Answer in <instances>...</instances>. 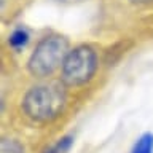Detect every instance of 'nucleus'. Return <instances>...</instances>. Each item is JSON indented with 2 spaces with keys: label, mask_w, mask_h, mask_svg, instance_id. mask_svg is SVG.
Returning a JSON list of instances; mask_svg holds the SVG:
<instances>
[{
  "label": "nucleus",
  "mask_w": 153,
  "mask_h": 153,
  "mask_svg": "<svg viewBox=\"0 0 153 153\" xmlns=\"http://www.w3.org/2000/svg\"><path fill=\"white\" fill-rule=\"evenodd\" d=\"M99 70V54L91 45H76L67 53L59 70V80L65 88L88 85Z\"/></svg>",
  "instance_id": "nucleus-3"
},
{
  "label": "nucleus",
  "mask_w": 153,
  "mask_h": 153,
  "mask_svg": "<svg viewBox=\"0 0 153 153\" xmlns=\"http://www.w3.org/2000/svg\"><path fill=\"white\" fill-rule=\"evenodd\" d=\"M0 152L2 153H24V147L16 139H3Z\"/></svg>",
  "instance_id": "nucleus-7"
},
{
  "label": "nucleus",
  "mask_w": 153,
  "mask_h": 153,
  "mask_svg": "<svg viewBox=\"0 0 153 153\" xmlns=\"http://www.w3.org/2000/svg\"><path fill=\"white\" fill-rule=\"evenodd\" d=\"M74 145V136L72 134H67V136H62L56 143H53L50 148H46L43 153H67Z\"/></svg>",
  "instance_id": "nucleus-6"
},
{
  "label": "nucleus",
  "mask_w": 153,
  "mask_h": 153,
  "mask_svg": "<svg viewBox=\"0 0 153 153\" xmlns=\"http://www.w3.org/2000/svg\"><path fill=\"white\" fill-rule=\"evenodd\" d=\"M29 32L26 30V29L19 27V29H14V30L10 33L8 37V45L13 48V50H21V48H24L29 43Z\"/></svg>",
  "instance_id": "nucleus-5"
},
{
  "label": "nucleus",
  "mask_w": 153,
  "mask_h": 153,
  "mask_svg": "<svg viewBox=\"0 0 153 153\" xmlns=\"http://www.w3.org/2000/svg\"><path fill=\"white\" fill-rule=\"evenodd\" d=\"M129 153H153V132L147 131L140 134Z\"/></svg>",
  "instance_id": "nucleus-4"
},
{
  "label": "nucleus",
  "mask_w": 153,
  "mask_h": 153,
  "mask_svg": "<svg viewBox=\"0 0 153 153\" xmlns=\"http://www.w3.org/2000/svg\"><path fill=\"white\" fill-rule=\"evenodd\" d=\"M129 2H134V3H145V2H150V0H129Z\"/></svg>",
  "instance_id": "nucleus-9"
},
{
  "label": "nucleus",
  "mask_w": 153,
  "mask_h": 153,
  "mask_svg": "<svg viewBox=\"0 0 153 153\" xmlns=\"http://www.w3.org/2000/svg\"><path fill=\"white\" fill-rule=\"evenodd\" d=\"M67 105L65 86L38 83L30 86L21 99V110L33 123H51L59 118Z\"/></svg>",
  "instance_id": "nucleus-1"
},
{
  "label": "nucleus",
  "mask_w": 153,
  "mask_h": 153,
  "mask_svg": "<svg viewBox=\"0 0 153 153\" xmlns=\"http://www.w3.org/2000/svg\"><path fill=\"white\" fill-rule=\"evenodd\" d=\"M70 51L69 40L64 35H53L43 37L35 45L33 51L27 59V72L29 75L37 80L50 78L61 70L67 53Z\"/></svg>",
  "instance_id": "nucleus-2"
},
{
  "label": "nucleus",
  "mask_w": 153,
  "mask_h": 153,
  "mask_svg": "<svg viewBox=\"0 0 153 153\" xmlns=\"http://www.w3.org/2000/svg\"><path fill=\"white\" fill-rule=\"evenodd\" d=\"M56 2H61V3H78V2H85V0H56Z\"/></svg>",
  "instance_id": "nucleus-8"
}]
</instances>
